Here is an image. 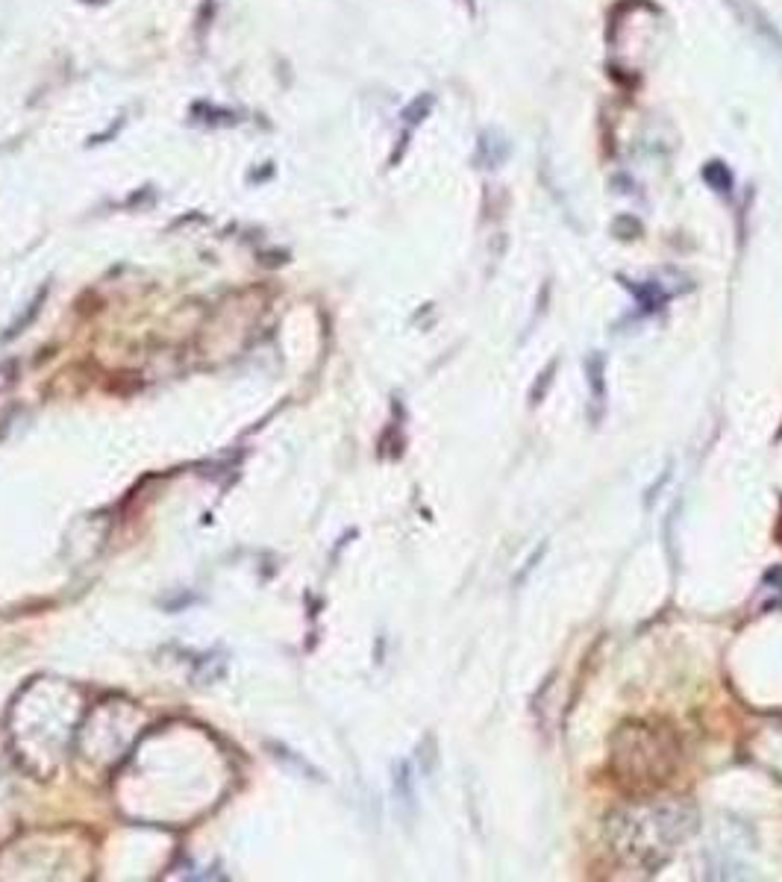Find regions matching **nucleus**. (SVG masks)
<instances>
[{"instance_id":"f257e3e1","label":"nucleus","mask_w":782,"mask_h":882,"mask_svg":"<svg viewBox=\"0 0 782 882\" xmlns=\"http://www.w3.org/2000/svg\"><path fill=\"white\" fill-rule=\"evenodd\" d=\"M694 830V809L685 803L671 806H647L639 812L615 815L612 833H615V850L627 853L636 865L659 868L676 844Z\"/></svg>"}]
</instances>
